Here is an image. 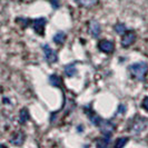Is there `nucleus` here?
Masks as SVG:
<instances>
[{
	"label": "nucleus",
	"instance_id": "1a4fd4ad",
	"mask_svg": "<svg viewBox=\"0 0 148 148\" xmlns=\"http://www.w3.org/2000/svg\"><path fill=\"white\" fill-rule=\"evenodd\" d=\"M49 80H50V84L53 85V86H56V87H62V82H61V78H60L59 76H57V75H51L50 76V78H49Z\"/></svg>",
	"mask_w": 148,
	"mask_h": 148
},
{
	"label": "nucleus",
	"instance_id": "9d476101",
	"mask_svg": "<svg viewBox=\"0 0 148 148\" xmlns=\"http://www.w3.org/2000/svg\"><path fill=\"white\" fill-rule=\"evenodd\" d=\"M65 74L68 77H74L75 75L77 74V68L75 65H67L65 67Z\"/></svg>",
	"mask_w": 148,
	"mask_h": 148
},
{
	"label": "nucleus",
	"instance_id": "ddd939ff",
	"mask_svg": "<svg viewBox=\"0 0 148 148\" xmlns=\"http://www.w3.org/2000/svg\"><path fill=\"white\" fill-rule=\"evenodd\" d=\"M65 39H66V35L64 32H58L53 36V41L56 44H62L65 41Z\"/></svg>",
	"mask_w": 148,
	"mask_h": 148
},
{
	"label": "nucleus",
	"instance_id": "f3484780",
	"mask_svg": "<svg viewBox=\"0 0 148 148\" xmlns=\"http://www.w3.org/2000/svg\"><path fill=\"white\" fill-rule=\"evenodd\" d=\"M141 106L144 107V109H146V110L148 111V97H146V98L143 100V104H141Z\"/></svg>",
	"mask_w": 148,
	"mask_h": 148
},
{
	"label": "nucleus",
	"instance_id": "f257e3e1",
	"mask_svg": "<svg viewBox=\"0 0 148 148\" xmlns=\"http://www.w3.org/2000/svg\"><path fill=\"white\" fill-rule=\"evenodd\" d=\"M129 70L134 76V78H136L137 80H144L148 71V66L145 62H136L129 67Z\"/></svg>",
	"mask_w": 148,
	"mask_h": 148
},
{
	"label": "nucleus",
	"instance_id": "f8f14e48",
	"mask_svg": "<svg viewBox=\"0 0 148 148\" xmlns=\"http://www.w3.org/2000/svg\"><path fill=\"white\" fill-rule=\"evenodd\" d=\"M11 143L16 145V146H20L22 143H23V135L22 134H17L16 135V137H14L12 139H11Z\"/></svg>",
	"mask_w": 148,
	"mask_h": 148
},
{
	"label": "nucleus",
	"instance_id": "f03ea898",
	"mask_svg": "<svg viewBox=\"0 0 148 148\" xmlns=\"http://www.w3.org/2000/svg\"><path fill=\"white\" fill-rule=\"evenodd\" d=\"M147 124H148L147 119L140 118L139 120H137V121L134 123L133 127L130 128V133L133 134V135H139L147 127Z\"/></svg>",
	"mask_w": 148,
	"mask_h": 148
},
{
	"label": "nucleus",
	"instance_id": "7ed1b4c3",
	"mask_svg": "<svg viewBox=\"0 0 148 148\" xmlns=\"http://www.w3.org/2000/svg\"><path fill=\"white\" fill-rule=\"evenodd\" d=\"M42 49H44L45 57H46V59L48 60L49 62H56L57 61V59H58L57 53L53 51L48 45H45L44 47H42Z\"/></svg>",
	"mask_w": 148,
	"mask_h": 148
},
{
	"label": "nucleus",
	"instance_id": "a211bd4d",
	"mask_svg": "<svg viewBox=\"0 0 148 148\" xmlns=\"http://www.w3.org/2000/svg\"><path fill=\"white\" fill-rule=\"evenodd\" d=\"M59 0H52V5L55 6V8H58L59 7V2H58Z\"/></svg>",
	"mask_w": 148,
	"mask_h": 148
},
{
	"label": "nucleus",
	"instance_id": "423d86ee",
	"mask_svg": "<svg viewBox=\"0 0 148 148\" xmlns=\"http://www.w3.org/2000/svg\"><path fill=\"white\" fill-rule=\"evenodd\" d=\"M46 22L47 20L44 19V18H39L37 20H35L34 21V29L35 31L39 34V35H44V30H45V26H46Z\"/></svg>",
	"mask_w": 148,
	"mask_h": 148
},
{
	"label": "nucleus",
	"instance_id": "dca6fc26",
	"mask_svg": "<svg viewBox=\"0 0 148 148\" xmlns=\"http://www.w3.org/2000/svg\"><path fill=\"white\" fill-rule=\"evenodd\" d=\"M97 0H79V2L82 3V6L85 7H89V6H92L94 3H96Z\"/></svg>",
	"mask_w": 148,
	"mask_h": 148
},
{
	"label": "nucleus",
	"instance_id": "39448f33",
	"mask_svg": "<svg viewBox=\"0 0 148 148\" xmlns=\"http://www.w3.org/2000/svg\"><path fill=\"white\" fill-rule=\"evenodd\" d=\"M135 39H136L135 32H134V31H128V32H126V34L124 35V37L121 39V45H123L124 47H129V46L135 41Z\"/></svg>",
	"mask_w": 148,
	"mask_h": 148
},
{
	"label": "nucleus",
	"instance_id": "6e6552de",
	"mask_svg": "<svg viewBox=\"0 0 148 148\" xmlns=\"http://www.w3.org/2000/svg\"><path fill=\"white\" fill-rule=\"evenodd\" d=\"M89 31L92 35V37H98L99 34H100V31H101L100 25L97 21H91L90 25H89Z\"/></svg>",
	"mask_w": 148,
	"mask_h": 148
},
{
	"label": "nucleus",
	"instance_id": "20e7f679",
	"mask_svg": "<svg viewBox=\"0 0 148 148\" xmlns=\"http://www.w3.org/2000/svg\"><path fill=\"white\" fill-rule=\"evenodd\" d=\"M99 127H100V130L104 135H111V133L115 129V126L110 121H106V120H101L99 124Z\"/></svg>",
	"mask_w": 148,
	"mask_h": 148
},
{
	"label": "nucleus",
	"instance_id": "4468645a",
	"mask_svg": "<svg viewBox=\"0 0 148 148\" xmlns=\"http://www.w3.org/2000/svg\"><path fill=\"white\" fill-rule=\"evenodd\" d=\"M127 143H128V138H127V137H121V138H118L117 141H116V144H115V147H117V148L124 147Z\"/></svg>",
	"mask_w": 148,
	"mask_h": 148
},
{
	"label": "nucleus",
	"instance_id": "9b49d317",
	"mask_svg": "<svg viewBox=\"0 0 148 148\" xmlns=\"http://www.w3.org/2000/svg\"><path fill=\"white\" fill-rule=\"evenodd\" d=\"M28 119H29V111L27 108H23L20 110V114H19V120L21 124H25Z\"/></svg>",
	"mask_w": 148,
	"mask_h": 148
},
{
	"label": "nucleus",
	"instance_id": "0eeeda50",
	"mask_svg": "<svg viewBox=\"0 0 148 148\" xmlns=\"http://www.w3.org/2000/svg\"><path fill=\"white\" fill-rule=\"evenodd\" d=\"M98 47L101 51L106 52V53H110L114 50V44L109 40H101L98 45Z\"/></svg>",
	"mask_w": 148,
	"mask_h": 148
},
{
	"label": "nucleus",
	"instance_id": "2eb2a0df",
	"mask_svg": "<svg viewBox=\"0 0 148 148\" xmlns=\"http://www.w3.org/2000/svg\"><path fill=\"white\" fill-rule=\"evenodd\" d=\"M115 30H116V32H118L119 35H123L126 31V26L124 23H117L115 26Z\"/></svg>",
	"mask_w": 148,
	"mask_h": 148
}]
</instances>
